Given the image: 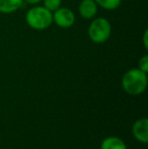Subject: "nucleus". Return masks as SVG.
Wrapping results in <instances>:
<instances>
[{
  "mask_svg": "<svg viewBox=\"0 0 148 149\" xmlns=\"http://www.w3.org/2000/svg\"><path fill=\"white\" fill-rule=\"evenodd\" d=\"M43 6L53 13L62 5V0H43Z\"/></svg>",
  "mask_w": 148,
  "mask_h": 149,
  "instance_id": "9d476101",
  "label": "nucleus"
},
{
  "mask_svg": "<svg viewBox=\"0 0 148 149\" xmlns=\"http://www.w3.org/2000/svg\"><path fill=\"white\" fill-rule=\"evenodd\" d=\"M122 87L130 95H140L147 87V73L139 68L129 69L122 77Z\"/></svg>",
  "mask_w": 148,
  "mask_h": 149,
  "instance_id": "f257e3e1",
  "label": "nucleus"
},
{
  "mask_svg": "<svg viewBox=\"0 0 148 149\" xmlns=\"http://www.w3.org/2000/svg\"><path fill=\"white\" fill-rule=\"evenodd\" d=\"M97 4L94 0H81L78 11L81 17L84 19H92L97 14Z\"/></svg>",
  "mask_w": 148,
  "mask_h": 149,
  "instance_id": "423d86ee",
  "label": "nucleus"
},
{
  "mask_svg": "<svg viewBox=\"0 0 148 149\" xmlns=\"http://www.w3.org/2000/svg\"><path fill=\"white\" fill-rule=\"evenodd\" d=\"M75 20V13L70 8L61 6L53 12V22L61 29H69L73 26Z\"/></svg>",
  "mask_w": 148,
  "mask_h": 149,
  "instance_id": "20e7f679",
  "label": "nucleus"
},
{
  "mask_svg": "<svg viewBox=\"0 0 148 149\" xmlns=\"http://www.w3.org/2000/svg\"><path fill=\"white\" fill-rule=\"evenodd\" d=\"M26 22L33 30L45 31L53 24V13L43 5H34L26 12Z\"/></svg>",
  "mask_w": 148,
  "mask_h": 149,
  "instance_id": "f03ea898",
  "label": "nucleus"
},
{
  "mask_svg": "<svg viewBox=\"0 0 148 149\" xmlns=\"http://www.w3.org/2000/svg\"><path fill=\"white\" fill-rule=\"evenodd\" d=\"M87 35L94 44H104L112 35V24L105 17H94L87 29Z\"/></svg>",
  "mask_w": 148,
  "mask_h": 149,
  "instance_id": "7ed1b4c3",
  "label": "nucleus"
},
{
  "mask_svg": "<svg viewBox=\"0 0 148 149\" xmlns=\"http://www.w3.org/2000/svg\"><path fill=\"white\" fill-rule=\"evenodd\" d=\"M97 6L101 7L103 9L106 10H116L117 8L120 7L122 0H94Z\"/></svg>",
  "mask_w": 148,
  "mask_h": 149,
  "instance_id": "1a4fd4ad",
  "label": "nucleus"
},
{
  "mask_svg": "<svg viewBox=\"0 0 148 149\" xmlns=\"http://www.w3.org/2000/svg\"><path fill=\"white\" fill-rule=\"evenodd\" d=\"M148 31L145 30L144 31V33H143V45H144V48L145 49H148Z\"/></svg>",
  "mask_w": 148,
  "mask_h": 149,
  "instance_id": "f8f14e48",
  "label": "nucleus"
},
{
  "mask_svg": "<svg viewBox=\"0 0 148 149\" xmlns=\"http://www.w3.org/2000/svg\"><path fill=\"white\" fill-rule=\"evenodd\" d=\"M138 68L145 73L148 72V55H144L140 58L138 62Z\"/></svg>",
  "mask_w": 148,
  "mask_h": 149,
  "instance_id": "9b49d317",
  "label": "nucleus"
},
{
  "mask_svg": "<svg viewBox=\"0 0 148 149\" xmlns=\"http://www.w3.org/2000/svg\"><path fill=\"white\" fill-rule=\"evenodd\" d=\"M42 1H43V0H24V2H26V3H28V4H31V5H38V4L41 3Z\"/></svg>",
  "mask_w": 148,
  "mask_h": 149,
  "instance_id": "ddd939ff",
  "label": "nucleus"
},
{
  "mask_svg": "<svg viewBox=\"0 0 148 149\" xmlns=\"http://www.w3.org/2000/svg\"><path fill=\"white\" fill-rule=\"evenodd\" d=\"M101 149H127V145L121 138L111 136L103 140Z\"/></svg>",
  "mask_w": 148,
  "mask_h": 149,
  "instance_id": "6e6552de",
  "label": "nucleus"
},
{
  "mask_svg": "<svg viewBox=\"0 0 148 149\" xmlns=\"http://www.w3.org/2000/svg\"><path fill=\"white\" fill-rule=\"evenodd\" d=\"M24 3V0H0V13H13L17 11Z\"/></svg>",
  "mask_w": 148,
  "mask_h": 149,
  "instance_id": "0eeeda50",
  "label": "nucleus"
},
{
  "mask_svg": "<svg viewBox=\"0 0 148 149\" xmlns=\"http://www.w3.org/2000/svg\"><path fill=\"white\" fill-rule=\"evenodd\" d=\"M133 136L137 141L141 143H147L148 142V120L146 118H142L137 120L132 127Z\"/></svg>",
  "mask_w": 148,
  "mask_h": 149,
  "instance_id": "39448f33",
  "label": "nucleus"
}]
</instances>
